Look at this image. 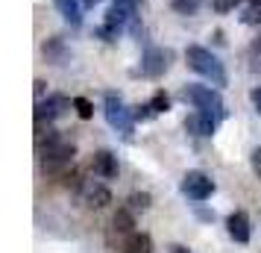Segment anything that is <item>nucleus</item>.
<instances>
[{
	"label": "nucleus",
	"instance_id": "nucleus-1",
	"mask_svg": "<svg viewBox=\"0 0 261 253\" xmlns=\"http://www.w3.org/2000/svg\"><path fill=\"white\" fill-rule=\"evenodd\" d=\"M185 59H188V65L194 68V71L200 74V77H205L212 85H226V71H223V62L214 56L208 48H200V44H191L188 50H185Z\"/></svg>",
	"mask_w": 261,
	"mask_h": 253
},
{
	"label": "nucleus",
	"instance_id": "nucleus-2",
	"mask_svg": "<svg viewBox=\"0 0 261 253\" xmlns=\"http://www.w3.org/2000/svg\"><path fill=\"white\" fill-rule=\"evenodd\" d=\"M179 97H182L185 103H191L197 112H212V115H217V118L223 115V97H220V91L212 88V85L188 83L182 91H179Z\"/></svg>",
	"mask_w": 261,
	"mask_h": 253
},
{
	"label": "nucleus",
	"instance_id": "nucleus-3",
	"mask_svg": "<svg viewBox=\"0 0 261 253\" xmlns=\"http://www.w3.org/2000/svg\"><path fill=\"white\" fill-rule=\"evenodd\" d=\"M103 106H106V121L118 130V133H123L126 139H129V135L135 133V112L126 109V103H123L115 91H106Z\"/></svg>",
	"mask_w": 261,
	"mask_h": 253
},
{
	"label": "nucleus",
	"instance_id": "nucleus-4",
	"mask_svg": "<svg viewBox=\"0 0 261 253\" xmlns=\"http://www.w3.org/2000/svg\"><path fill=\"white\" fill-rule=\"evenodd\" d=\"M73 156H76L73 145H68V142H56V145L41 156V168L47 171V174H65V171H71Z\"/></svg>",
	"mask_w": 261,
	"mask_h": 253
},
{
	"label": "nucleus",
	"instance_id": "nucleus-5",
	"mask_svg": "<svg viewBox=\"0 0 261 253\" xmlns=\"http://www.w3.org/2000/svg\"><path fill=\"white\" fill-rule=\"evenodd\" d=\"M182 194L191 197L194 203H202V200H208L214 194V180L205 177L202 171H188V174L182 177Z\"/></svg>",
	"mask_w": 261,
	"mask_h": 253
},
{
	"label": "nucleus",
	"instance_id": "nucleus-6",
	"mask_svg": "<svg viewBox=\"0 0 261 253\" xmlns=\"http://www.w3.org/2000/svg\"><path fill=\"white\" fill-rule=\"evenodd\" d=\"M170 59H173V53L165 48H147L141 56V74L144 77H162V74L170 68Z\"/></svg>",
	"mask_w": 261,
	"mask_h": 253
},
{
	"label": "nucleus",
	"instance_id": "nucleus-7",
	"mask_svg": "<svg viewBox=\"0 0 261 253\" xmlns=\"http://www.w3.org/2000/svg\"><path fill=\"white\" fill-rule=\"evenodd\" d=\"M68 109H71V100H68L65 95H47V100H38L36 103V121L53 124V121L62 118Z\"/></svg>",
	"mask_w": 261,
	"mask_h": 253
},
{
	"label": "nucleus",
	"instance_id": "nucleus-8",
	"mask_svg": "<svg viewBox=\"0 0 261 253\" xmlns=\"http://www.w3.org/2000/svg\"><path fill=\"white\" fill-rule=\"evenodd\" d=\"M80 197L88 209H103V206L112 203V192L106 189V182H97V180H88L80 189Z\"/></svg>",
	"mask_w": 261,
	"mask_h": 253
},
{
	"label": "nucleus",
	"instance_id": "nucleus-9",
	"mask_svg": "<svg viewBox=\"0 0 261 253\" xmlns=\"http://www.w3.org/2000/svg\"><path fill=\"white\" fill-rule=\"evenodd\" d=\"M185 130L191 135H214V130H217V115H212V112H194V115L185 118Z\"/></svg>",
	"mask_w": 261,
	"mask_h": 253
},
{
	"label": "nucleus",
	"instance_id": "nucleus-10",
	"mask_svg": "<svg viewBox=\"0 0 261 253\" xmlns=\"http://www.w3.org/2000/svg\"><path fill=\"white\" fill-rule=\"evenodd\" d=\"M91 168L100 180H115L118 177V156L112 153V150H97L94 159H91Z\"/></svg>",
	"mask_w": 261,
	"mask_h": 253
},
{
	"label": "nucleus",
	"instance_id": "nucleus-11",
	"mask_svg": "<svg viewBox=\"0 0 261 253\" xmlns=\"http://www.w3.org/2000/svg\"><path fill=\"white\" fill-rule=\"evenodd\" d=\"M226 233H229V239L238 241V244H247L249 241V218L247 212H232V215L226 218Z\"/></svg>",
	"mask_w": 261,
	"mask_h": 253
},
{
	"label": "nucleus",
	"instance_id": "nucleus-12",
	"mask_svg": "<svg viewBox=\"0 0 261 253\" xmlns=\"http://www.w3.org/2000/svg\"><path fill=\"white\" fill-rule=\"evenodd\" d=\"M53 6L59 9V15L68 21L71 27H80L83 24V6L80 0H53Z\"/></svg>",
	"mask_w": 261,
	"mask_h": 253
},
{
	"label": "nucleus",
	"instance_id": "nucleus-13",
	"mask_svg": "<svg viewBox=\"0 0 261 253\" xmlns=\"http://www.w3.org/2000/svg\"><path fill=\"white\" fill-rule=\"evenodd\" d=\"M123 253H153V239L147 233H141V229H135L132 236H126Z\"/></svg>",
	"mask_w": 261,
	"mask_h": 253
},
{
	"label": "nucleus",
	"instance_id": "nucleus-14",
	"mask_svg": "<svg viewBox=\"0 0 261 253\" xmlns=\"http://www.w3.org/2000/svg\"><path fill=\"white\" fill-rule=\"evenodd\" d=\"M44 56H47V62H53V65H65L71 53H68V48H65L62 38H50L47 44H44Z\"/></svg>",
	"mask_w": 261,
	"mask_h": 253
},
{
	"label": "nucleus",
	"instance_id": "nucleus-15",
	"mask_svg": "<svg viewBox=\"0 0 261 253\" xmlns=\"http://www.w3.org/2000/svg\"><path fill=\"white\" fill-rule=\"evenodd\" d=\"M112 224H115V229H118V233H123V236H132V233H135V215H132L129 206L118 209V212H115V218H112Z\"/></svg>",
	"mask_w": 261,
	"mask_h": 253
},
{
	"label": "nucleus",
	"instance_id": "nucleus-16",
	"mask_svg": "<svg viewBox=\"0 0 261 253\" xmlns=\"http://www.w3.org/2000/svg\"><path fill=\"white\" fill-rule=\"evenodd\" d=\"M170 6H173V12L179 15H197L202 6V0H170Z\"/></svg>",
	"mask_w": 261,
	"mask_h": 253
},
{
	"label": "nucleus",
	"instance_id": "nucleus-17",
	"mask_svg": "<svg viewBox=\"0 0 261 253\" xmlns=\"http://www.w3.org/2000/svg\"><path fill=\"white\" fill-rule=\"evenodd\" d=\"M73 109H76V115L85 118V121L94 115V106H91V100H88V97H73Z\"/></svg>",
	"mask_w": 261,
	"mask_h": 253
},
{
	"label": "nucleus",
	"instance_id": "nucleus-18",
	"mask_svg": "<svg viewBox=\"0 0 261 253\" xmlns=\"http://www.w3.org/2000/svg\"><path fill=\"white\" fill-rule=\"evenodd\" d=\"M150 109H153V115H159V112H167V109H170V97H167L165 91H155L153 100H150Z\"/></svg>",
	"mask_w": 261,
	"mask_h": 253
},
{
	"label": "nucleus",
	"instance_id": "nucleus-19",
	"mask_svg": "<svg viewBox=\"0 0 261 253\" xmlns=\"http://www.w3.org/2000/svg\"><path fill=\"white\" fill-rule=\"evenodd\" d=\"M129 209H132V212H138V209H150V194H147V192L129 194Z\"/></svg>",
	"mask_w": 261,
	"mask_h": 253
},
{
	"label": "nucleus",
	"instance_id": "nucleus-20",
	"mask_svg": "<svg viewBox=\"0 0 261 253\" xmlns=\"http://www.w3.org/2000/svg\"><path fill=\"white\" fill-rule=\"evenodd\" d=\"M244 0H212V9L214 12H220V15H226V12H232L235 6H241Z\"/></svg>",
	"mask_w": 261,
	"mask_h": 253
},
{
	"label": "nucleus",
	"instance_id": "nucleus-21",
	"mask_svg": "<svg viewBox=\"0 0 261 253\" xmlns=\"http://www.w3.org/2000/svg\"><path fill=\"white\" fill-rule=\"evenodd\" d=\"M249 100H252V106H255V112L261 115V85H258V88H252V91H249Z\"/></svg>",
	"mask_w": 261,
	"mask_h": 253
},
{
	"label": "nucleus",
	"instance_id": "nucleus-22",
	"mask_svg": "<svg viewBox=\"0 0 261 253\" xmlns=\"http://www.w3.org/2000/svg\"><path fill=\"white\" fill-rule=\"evenodd\" d=\"M252 171L261 177V147H255V150H252Z\"/></svg>",
	"mask_w": 261,
	"mask_h": 253
},
{
	"label": "nucleus",
	"instance_id": "nucleus-23",
	"mask_svg": "<svg viewBox=\"0 0 261 253\" xmlns=\"http://www.w3.org/2000/svg\"><path fill=\"white\" fill-rule=\"evenodd\" d=\"M41 95H44V80H36V97L41 100Z\"/></svg>",
	"mask_w": 261,
	"mask_h": 253
},
{
	"label": "nucleus",
	"instance_id": "nucleus-24",
	"mask_svg": "<svg viewBox=\"0 0 261 253\" xmlns=\"http://www.w3.org/2000/svg\"><path fill=\"white\" fill-rule=\"evenodd\" d=\"M170 253H191L188 247H182V244H173V247H170Z\"/></svg>",
	"mask_w": 261,
	"mask_h": 253
},
{
	"label": "nucleus",
	"instance_id": "nucleus-25",
	"mask_svg": "<svg viewBox=\"0 0 261 253\" xmlns=\"http://www.w3.org/2000/svg\"><path fill=\"white\" fill-rule=\"evenodd\" d=\"M97 3H100V0H85V6H97Z\"/></svg>",
	"mask_w": 261,
	"mask_h": 253
},
{
	"label": "nucleus",
	"instance_id": "nucleus-26",
	"mask_svg": "<svg viewBox=\"0 0 261 253\" xmlns=\"http://www.w3.org/2000/svg\"><path fill=\"white\" fill-rule=\"evenodd\" d=\"M258 21H261V15H258Z\"/></svg>",
	"mask_w": 261,
	"mask_h": 253
}]
</instances>
